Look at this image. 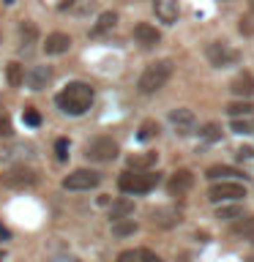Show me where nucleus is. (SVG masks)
<instances>
[{"mask_svg":"<svg viewBox=\"0 0 254 262\" xmlns=\"http://www.w3.org/2000/svg\"><path fill=\"white\" fill-rule=\"evenodd\" d=\"M90 104H93V88L85 85V82H71L57 96V106L66 115H82L90 110Z\"/></svg>","mask_w":254,"mask_h":262,"instance_id":"f257e3e1","label":"nucleus"},{"mask_svg":"<svg viewBox=\"0 0 254 262\" xmlns=\"http://www.w3.org/2000/svg\"><path fill=\"white\" fill-rule=\"evenodd\" d=\"M156 183H159L156 172H126V175L118 178V188L123 194H145Z\"/></svg>","mask_w":254,"mask_h":262,"instance_id":"f03ea898","label":"nucleus"},{"mask_svg":"<svg viewBox=\"0 0 254 262\" xmlns=\"http://www.w3.org/2000/svg\"><path fill=\"white\" fill-rule=\"evenodd\" d=\"M170 74H172V66L167 60L151 63L142 74H139V90H142V93H156V90L170 79Z\"/></svg>","mask_w":254,"mask_h":262,"instance_id":"7ed1b4c3","label":"nucleus"},{"mask_svg":"<svg viewBox=\"0 0 254 262\" xmlns=\"http://www.w3.org/2000/svg\"><path fill=\"white\" fill-rule=\"evenodd\" d=\"M0 180H3L8 188H30L38 180V175H36V169L25 167V164H14V167H8L3 172V178H0Z\"/></svg>","mask_w":254,"mask_h":262,"instance_id":"20e7f679","label":"nucleus"},{"mask_svg":"<svg viewBox=\"0 0 254 262\" xmlns=\"http://www.w3.org/2000/svg\"><path fill=\"white\" fill-rule=\"evenodd\" d=\"M98 183H101V175L93 169H77L71 175H66L63 180V186L71 188V191H88V188H96Z\"/></svg>","mask_w":254,"mask_h":262,"instance_id":"39448f33","label":"nucleus"},{"mask_svg":"<svg viewBox=\"0 0 254 262\" xmlns=\"http://www.w3.org/2000/svg\"><path fill=\"white\" fill-rule=\"evenodd\" d=\"M85 153H88V159H93V161H112L120 150H118V142H115V139H110V137H96L93 142L88 145Z\"/></svg>","mask_w":254,"mask_h":262,"instance_id":"423d86ee","label":"nucleus"},{"mask_svg":"<svg viewBox=\"0 0 254 262\" xmlns=\"http://www.w3.org/2000/svg\"><path fill=\"white\" fill-rule=\"evenodd\" d=\"M208 196L210 202H221V200H241V196H246V188L241 183H235V180H224V183H213L208 188Z\"/></svg>","mask_w":254,"mask_h":262,"instance_id":"0eeeda50","label":"nucleus"},{"mask_svg":"<svg viewBox=\"0 0 254 262\" xmlns=\"http://www.w3.org/2000/svg\"><path fill=\"white\" fill-rule=\"evenodd\" d=\"M205 55H208V60H210V66H216V69H224V66H229V63H235L238 55L235 49H229L224 41H213V44L205 49Z\"/></svg>","mask_w":254,"mask_h":262,"instance_id":"6e6552de","label":"nucleus"},{"mask_svg":"<svg viewBox=\"0 0 254 262\" xmlns=\"http://www.w3.org/2000/svg\"><path fill=\"white\" fill-rule=\"evenodd\" d=\"M134 38L139 41V47H145V49H153V47L161 41V33L156 30L153 25H147V22H139L137 28H134Z\"/></svg>","mask_w":254,"mask_h":262,"instance_id":"1a4fd4ad","label":"nucleus"},{"mask_svg":"<svg viewBox=\"0 0 254 262\" xmlns=\"http://www.w3.org/2000/svg\"><path fill=\"white\" fill-rule=\"evenodd\" d=\"M153 11L161 22L172 25L178 19V0H153Z\"/></svg>","mask_w":254,"mask_h":262,"instance_id":"9d476101","label":"nucleus"},{"mask_svg":"<svg viewBox=\"0 0 254 262\" xmlns=\"http://www.w3.org/2000/svg\"><path fill=\"white\" fill-rule=\"evenodd\" d=\"M49 82H52V69H49V66H33V71L28 77V85L33 90H44Z\"/></svg>","mask_w":254,"mask_h":262,"instance_id":"9b49d317","label":"nucleus"},{"mask_svg":"<svg viewBox=\"0 0 254 262\" xmlns=\"http://www.w3.org/2000/svg\"><path fill=\"white\" fill-rule=\"evenodd\" d=\"M69 44H71V38L66 36V33H49L44 49H47V55H60L69 49Z\"/></svg>","mask_w":254,"mask_h":262,"instance_id":"f8f14e48","label":"nucleus"},{"mask_svg":"<svg viewBox=\"0 0 254 262\" xmlns=\"http://www.w3.org/2000/svg\"><path fill=\"white\" fill-rule=\"evenodd\" d=\"M167 188H170L172 194H183V191H188V188H192V172H186V169L175 172V175L170 178Z\"/></svg>","mask_w":254,"mask_h":262,"instance_id":"ddd939ff","label":"nucleus"},{"mask_svg":"<svg viewBox=\"0 0 254 262\" xmlns=\"http://www.w3.org/2000/svg\"><path fill=\"white\" fill-rule=\"evenodd\" d=\"M118 262H161V259L147 249H131V251H123Z\"/></svg>","mask_w":254,"mask_h":262,"instance_id":"4468645a","label":"nucleus"},{"mask_svg":"<svg viewBox=\"0 0 254 262\" xmlns=\"http://www.w3.org/2000/svg\"><path fill=\"white\" fill-rule=\"evenodd\" d=\"M229 90H232V93H238V96H251V93H254V77H249V74H241L238 79H232Z\"/></svg>","mask_w":254,"mask_h":262,"instance_id":"2eb2a0df","label":"nucleus"},{"mask_svg":"<svg viewBox=\"0 0 254 262\" xmlns=\"http://www.w3.org/2000/svg\"><path fill=\"white\" fill-rule=\"evenodd\" d=\"M170 120L178 126V134H186V131H188V126L194 123V115L188 112V110H175V112L170 115Z\"/></svg>","mask_w":254,"mask_h":262,"instance_id":"dca6fc26","label":"nucleus"},{"mask_svg":"<svg viewBox=\"0 0 254 262\" xmlns=\"http://www.w3.org/2000/svg\"><path fill=\"white\" fill-rule=\"evenodd\" d=\"M19 33H22V49L28 52L30 44H33V41H36V36H38V30H36V25L22 22V25H19Z\"/></svg>","mask_w":254,"mask_h":262,"instance_id":"f3484780","label":"nucleus"},{"mask_svg":"<svg viewBox=\"0 0 254 262\" xmlns=\"http://www.w3.org/2000/svg\"><path fill=\"white\" fill-rule=\"evenodd\" d=\"M6 79H8V85H11V88H19V85H22V79H25L22 66H19V63H8V69H6Z\"/></svg>","mask_w":254,"mask_h":262,"instance_id":"a211bd4d","label":"nucleus"},{"mask_svg":"<svg viewBox=\"0 0 254 262\" xmlns=\"http://www.w3.org/2000/svg\"><path fill=\"white\" fill-rule=\"evenodd\" d=\"M115 22H118V14H115V11H107V14H101V16H98V25L93 28V36H96V33H104V30L115 28Z\"/></svg>","mask_w":254,"mask_h":262,"instance_id":"6ab92c4d","label":"nucleus"},{"mask_svg":"<svg viewBox=\"0 0 254 262\" xmlns=\"http://www.w3.org/2000/svg\"><path fill=\"white\" fill-rule=\"evenodd\" d=\"M235 232L243 235L249 243H254V216H251V219H243L241 224H235Z\"/></svg>","mask_w":254,"mask_h":262,"instance_id":"aec40b11","label":"nucleus"},{"mask_svg":"<svg viewBox=\"0 0 254 262\" xmlns=\"http://www.w3.org/2000/svg\"><path fill=\"white\" fill-rule=\"evenodd\" d=\"M131 208H134V205H131V200H118L112 205V210H110V216L112 219H120V216H129L131 213Z\"/></svg>","mask_w":254,"mask_h":262,"instance_id":"412c9836","label":"nucleus"},{"mask_svg":"<svg viewBox=\"0 0 254 262\" xmlns=\"http://www.w3.org/2000/svg\"><path fill=\"white\" fill-rule=\"evenodd\" d=\"M235 175H243V172L229 169V167H210V169H208V178H210V180H219V178H235Z\"/></svg>","mask_w":254,"mask_h":262,"instance_id":"4be33fe9","label":"nucleus"},{"mask_svg":"<svg viewBox=\"0 0 254 262\" xmlns=\"http://www.w3.org/2000/svg\"><path fill=\"white\" fill-rule=\"evenodd\" d=\"M202 139H210V142H216V139H221V126L219 123H208V126H202Z\"/></svg>","mask_w":254,"mask_h":262,"instance_id":"5701e85b","label":"nucleus"},{"mask_svg":"<svg viewBox=\"0 0 254 262\" xmlns=\"http://www.w3.org/2000/svg\"><path fill=\"white\" fill-rule=\"evenodd\" d=\"M153 161H156V153H145V156H131V159H129V164H131V167H142V172H145V167H151Z\"/></svg>","mask_w":254,"mask_h":262,"instance_id":"b1692460","label":"nucleus"},{"mask_svg":"<svg viewBox=\"0 0 254 262\" xmlns=\"http://www.w3.org/2000/svg\"><path fill=\"white\" fill-rule=\"evenodd\" d=\"M156 134H159V126H156L153 120H145L142 126H139V139H151Z\"/></svg>","mask_w":254,"mask_h":262,"instance_id":"393cba45","label":"nucleus"},{"mask_svg":"<svg viewBox=\"0 0 254 262\" xmlns=\"http://www.w3.org/2000/svg\"><path fill=\"white\" fill-rule=\"evenodd\" d=\"M251 110H254V106H249V104H229V106H227L229 118H235V120L241 118V115H249Z\"/></svg>","mask_w":254,"mask_h":262,"instance_id":"a878e982","label":"nucleus"},{"mask_svg":"<svg viewBox=\"0 0 254 262\" xmlns=\"http://www.w3.org/2000/svg\"><path fill=\"white\" fill-rule=\"evenodd\" d=\"M66 150H69V139H57V142H55L57 161H66V159H69V153H66Z\"/></svg>","mask_w":254,"mask_h":262,"instance_id":"bb28decb","label":"nucleus"},{"mask_svg":"<svg viewBox=\"0 0 254 262\" xmlns=\"http://www.w3.org/2000/svg\"><path fill=\"white\" fill-rule=\"evenodd\" d=\"M137 229V224H131V221H126V224H115L112 227V232L118 235V237H123V235H131Z\"/></svg>","mask_w":254,"mask_h":262,"instance_id":"cd10ccee","label":"nucleus"},{"mask_svg":"<svg viewBox=\"0 0 254 262\" xmlns=\"http://www.w3.org/2000/svg\"><path fill=\"white\" fill-rule=\"evenodd\" d=\"M232 128L238 134H251L254 131V123H246V120H232Z\"/></svg>","mask_w":254,"mask_h":262,"instance_id":"c85d7f7f","label":"nucleus"},{"mask_svg":"<svg viewBox=\"0 0 254 262\" xmlns=\"http://www.w3.org/2000/svg\"><path fill=\"white\" fill-rule=\"evenodd\" d=\"M216 216L224 219V221H227V219H238V216H241V208H238V205H235V208H221Z\"/></svg>","mask_w":254,"mask_h":262,"instance_id":"c756f323","label":"nucleus"},{"mask_svg":"<svg viewBox=\"0 0 254 262\" xmlns=\"http://www.w3.org/2000/svg\"><path fill=\"white\" fill-rule=\"evenodd\" d=\"M25 123H28V126H38V123H41V115L28 106V110H25Z\"/></svg>","mask_w":254,"mask_h":262,"instance_id":"7c9ffc66","label":"nucleus"},{"mask_svg":"<svg viewBox=\"0 0 254 262\" xmlns=\"http://www.w3.org/2000/svg\"><path fill=\"white\" fill-rule=\"evenodd\" d=\"M8 134H11V120L6 115H0V137H8Z\"/></svg>","mask_w":254,"mask_h":262,"instance_id":"2f4dec72","label":"nucleus"},{"mask_svg":"<svg viewBox=\"0 0 254 262\" xmlns=\"http://www.w3.org/2000/svg\"><path fill=\"white\" fill-rule=\"evenodd\" d=\"M74 3V0H47V6H52V8H69Z\"/></svg>","mask_w":254,"mask_h":262,"instance_id":"473e14b6","label":"nucleus"},{"mask_svg":"<svg viewBox=\"0 0 254 262\" xmlns=\"http://www.w3.org/2000/svg\"><path fill=\"white\" fill-rule=\"evenodd\" d=\"M254 156V150L251 147H241V153H238V159H251Z\"/></svg>","mask_w":254,"mask_h":262,"instance_id":"72a5a7b5","label":"nucleus"},{"mask_svg":"<svg viewBox=\"0 0 254 262\" xmlns=\"http://www.w3.org/2000/svg\"><path fill=\"white\" fill-rule=\"evenodd\" d=\"M8 237H11V235H8V229L3 227V221H0V241H8Z\"/></svg>","mask_w":254,"mask_h":262,"instance_id":"f704fd0d","label":"nucleus"},{"mask_svg":"<svg viewBox=\"0 0 254 262\" xmlns=\"http://www.w3.org/2000/svg\"><path fill=\"white\" fill-rule=\"evenodd\" d=\"M0 262H3V254H0Z\"/></svg>","mask_w":254,"mask_h":262,"instance_id":"c9c22d12","label":"nucleus"},{"mask_svg":"<svg viewBox=\"0 0 254 262\" xmlns=\"http://www.w3.org/2000/svg\"><path fill=\"white\" fill-rule=\"evenodd\" d=\"M251 8H254V0H251Z\"/></svg>","mask_w":254,"mask_h":262,"instance_id":"e433bc0d","label":"nucleus"}]
</instances>
